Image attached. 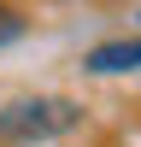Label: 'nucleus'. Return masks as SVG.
Wrapping results in <instances>:
<instances>
[{
  "label": "nucleus",
  "mask_w": 141,
  "mask_h": 147,
  "mask_svg": "<svg viewBox=\"0 0 141 147\" xmlns=\"http://www.w3.org/2000/svg\"><path fill=\"white\" fill-rule=\"evenodd\" d=\"M82 124V106L70 94H23V100L0 106V147H35V141H59Z\"/></svg>",
  "instance_id": "nucleus-1"
},
{
  "label": "nucleus",
  "mask_w": 141,
  "mask_h": 147,
  "mask_svg": "<svg viewBox=\"0 0 141 147\" xmlns=\"http://www.w3.org/2000/svg\"><path fill=\"white\" fill-rule=\"evenodd\" d=\"M82 71L88 77H117V71H141V35H117V41H100L82 53Z\"/></svg>",
  "instance_id": "nucleus-2"
},
{
  "label": "nucleus",
  "mask_w": 141,
  "mask_h": 147,
  "mask_svg": "<svg viewBox=\"0 0 141 147\" xmlns=\"http://www.w3.org/2000/svg\"><path fill=\"white\" fill-rule=\"evenodd\" d=\"M23 30H30V18H23L18 6H0V47H6V41H18Z\"/></svg>",
  "instance_id": "nucleus-3"
},
{
  "label": "nucleus",
  "mask_w": 141,
  "mask_h": 147,
  "mask_svg": "<svg viewBox=\"0 0 141 147\" xmlns=\"http://www.w3.org/2000/svg\"><path fill=\"white\" fill-rule=\"evenodd\" d=\"M135 18H141V12H135Z\"/></svg>",
  "instance_id": "nucleus-4"
}]
</instances>
